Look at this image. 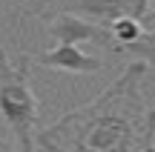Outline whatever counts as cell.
Returning <instances> with one entry per match:
<instances>
[{"label": "cell", "mask_w": 155, "mask_h": 152, "mask_svg": "<svg viewBox=\"0 0 155 152\" xmlns=\"http://www.w3.org/2000/svg\"><path fill=\"white\" fill-rule=\"evenodd\" d=\"M32 63L46 66V69H61V72H75V75H92V72H101L104 69V60L101 57H92L86 52H81L78 43H58L55 49L35 55Z\"/></svg>", "instance_id": "5"}, {"label": "cell", "mask_w": 155, "mask_h": 152, "mask_svg": "<svg viewBox=\"0 0 155 152\" xmlns=\"http://www.w3.org/2000/svg\"><path fill=\"white\" fill-rule=\"evenodd\" d=\"M150 0H63L58 6V11H72V15L89 17L95 23L109 26L118 17H138L144 20Z\"/></svg>", "instance_id": "4"}, {"label": "cell", "mask_w": 155, "mask_h": 152, "mask_svg": "<svg viewBox=\"0 0 155 152\" xmlns=\"http://www.w3.org/2000/svg\"><path fill=\"white\" fill-rule=\"evenodd\" d=\"M49 3H55V0H38V11L43 9V6H49Z\"/></svg>", "instance_id": "9"}, {"label": "cell", "mask_w": 155, "mask_h": 152, "mask_svg": "<svg viewBox=\"0 0 155 152\" xmlns=\"http://www.w3.org/2000/svg\"><path fill=\"white\" fill-rule=\"evenodd\" d=\"M118 55H127V57H135V60H147L150 66H155V29H147L135 43H127V46H115Z\"/></svg>", "instance_id": "6"}, {"label": "cell", "mask_w": 155, "mask_h": 152, "mask_svg": "<svg viewBox=\"0 0 155 152\" xmlns=\"http://www.w3.org/2000/svg\"><path fill=\"white\" fill-rule=\"evenodd\" d=\"M32 72V55H20L15 63L6 57L0 46V118L12 129L20 152H32L35 129H38V98L29 83Z\"/></svg>", "instance_id": "2"}, {"label": "cell", "mask_w": 155, "mask_h": 152, "mask_svg": "<svg viewBox=\"0 0 155 152\" xmlns=\"http://www.w3.org/2000/svg\"><path fill=\"white\" fill-rule=\"evenodd\" d=\"M43 17H52L49 23V34L58 40V43H98L106 46V49L115 52V37H112L109 26L104 23H95L89 17L72 15V11H49Z\"/></svg>", "instance_id": "3"}, {"label": "cell", "mask_w": 155, "mask_h": 152, "mask_svg": "<svg viewBox=\"0 0 155 152\" xmlns=\"http://www.w3.org/2000/svg\"><path fill=\"white\" fill-rule=\"evenodd\" d=\"M109 32L115 37V46H127V43H135L147 29H144V20H138V17H118L109 23Z\"/></svg>", "instance_id": "7"}, {"label": "cell", "mask_w": 155, "mask_h": 152, "mask_svg": "<svg viewBox=\"0 0 155 152\" xmlns=\"http://www.w3.org/2000/svg\"><path fill=\"white\" fill-rule=\"evenodd\" d=\"M0 149H9V144H6V141H0Z\"/></svg>", "instance_id": "10"}, {"label": "cell", "mask_w": 155, "mask_h": 152, "mask_svg": "<svg viewBox=\"0 0 155 152\" xmlns=\"http://www.w3.org/2000/svg\"><path fill=\"white\" fill-rule=\"evenodd\" d=\"M144 29H155V0H150V9L144 15Z\"/></svg>", "instance_id": "8"}, {"label": "cell", "mask_w": 155, "mask_h": 152, "mask_svg": "<svg viewBox=\"0 0 155 152\" xmlns=\"http://www.w3.org/2000/svg\"><path fill=\"white\" fill-rule=\"evenodd\" d=\"M147 69V60L132 57L118 80H112L95 101L66 112L49 129H40L35 144L43 149L92 152L155 149V109L147 106L141 95Z\"/></svg>", "instance_id": "1"}]
</instances>
